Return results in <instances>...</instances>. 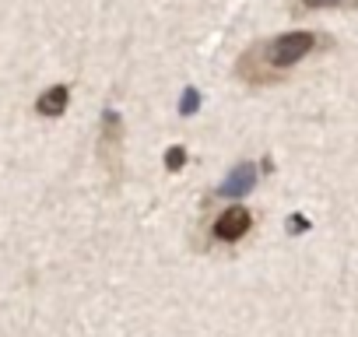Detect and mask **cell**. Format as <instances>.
<instances>
[{
    "label": "cell",
    "instance_id": "cell-1",
    "mask_svg": "<svg viewBox=\"0 0 358 337\" xmlns=\"http://www.w3.org/2000/svg\"><path fill=\"white\" fill-rule=\"evenodd\" d=\"M327 46H334V43L316 32H285L274 39H260L250 50H243V57L236 60V78L246 85H257V88L281 85L306 57H313L316 50H327Z\"/></svg>",
    "mask_w": 358,
    "mask_h": 337
},
{
    "label": "cell",
    "instance_id": "cell-2",
    "mask_svg": "<svg viewBox=\"0 0 358 337\" xmlns=\"http://www.w3.org/2000/svg\"><path fill=\"white\" fill-rule=\"evenodd\" d=\"M99 165L106 168L109 183L123 180V120L116 109H106L99 123Z\"/></svg>",
    "mask_w": 358,
    "mask_h": 337
},
{
    "label": "cell",
    "instance_id": "cell-3",
    "mask_svg": "<svg viewBox=\"0 0 358 337\" xmlns=\"http://www.w3.org/2000/svg\"><path fill=\"white\" fill-rule=\"evenodd\" d=\"M250 229H253V215H250V208H243V204H229V208L215 218L211 236H215L218 243H239V239L250 236Z\"/></svg>",
    "mask_w": 358,
    "mask_h": 337
},
{
    "label": "cell",
    "instance_id": "cell-4",
    "mask_svg": "<svg viewBox=\"0 0 358 337\" xmlns=\"http://www.w3.org/2000/svg\"><path fill=\"white\" fill-rule=\"evenodd\" d=\"M67 102H71V88L67 85H53V88H46L36 99V113L39 116H60V113H67Z\"/></svg>",
    "mask_w": 358,
    "mask_h": 337
},
{
    "label": "cell",
    "instance_id": "cell-5",
    "mask_svg": "<svg viewBox=\"0 0 358 337\" xmlns=\"http://www.w3.org/2000/svg\"><path fill=\"white\" fill-rule=\"evenodd\" d=\"M253 180H257L253 165H239V168H236V176L222 187V194H246V190L253 187Z\"/></svg>",
    "mask_w": 358,
    "mask_h": 337
},
{
    "label": "cell",
    "instance_id": "cell-6",
    "mask_svg": "<svg viewBox=\"0 0 358 337\" xmlns=\"http://www.w3.org/2000/svg\"><path fill=\"white\" fill-rule=\"evenodd\" d=\"M327 8H358V0H299L292 11L306 15V11H327Z\"/></svg>",
    "mask_w": 358,
    "mask_h": 337
},
{
    "label": "cell",
    "instance_id": "cell-7",
    "mask_svg": "<svg viewBox=\"0 0 358 337\" xmlns=\"http://www.w3.org/2000/svg\"><path fill=\"white\" fill-rule=\"evenodd\" d=\"M183 162H187V151H183V148H172V151L165 155V165L172 168V173H176V168H183Z\"/></svg>",
    "mask_w": 358,
    "mask_h": 337
},
{
    "label": "cell",
    "instance_id": "cell-8",
    "mask_svg": "<svg viewBox=\"0 0 358 337\" xmlns=\"http://www.w3.org/2000/svg\"><path fill=\"white\" fill-rule=\"evenodd\" d=\"M197 102H201V95H197V92H194V88H190V92H187V95H183V116H190V113H194V106H197Z\"/></svg>",
    "mask_w": 358,
    "mask_h": 337
}]
</instances>
